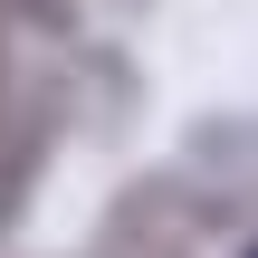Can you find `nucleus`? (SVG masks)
Returning <instances> with one entry per match:
<instances>
[{
	"mask_svg": "<svg viewBox=\"0 0 258 258\" xmlns=\"http://www.w3.org/2000/svg\"><path fill=\"white\" fill-rule=\"evenodd\" d=\"M249 258H258V249H249Z\"/></svg>",
	"mask_w": 258,
	"mask_h": 258,
	"instance_id": "nucleus-1",
	"label": "nucleus"
}]
</instances>
